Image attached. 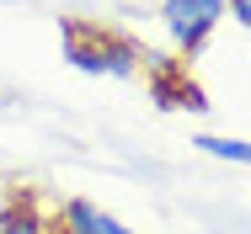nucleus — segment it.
I'll return each mask as SVG.
<instances>
[{"label":"nucleus","instance_id":"nucleus-2","mask_svg":"<svg viewBox=\"0 0 251 234\" xmlns=\"http://www.w3.org/2000/svg\"><path fill=\"white\" fill-rule=\"evenodd\" d=\"M160 21H166L176 53L198 59L203 43L214 38V27L225 21V0H160Z\"/></svg>","mask_w":251,"mask_h":234},{"label":"nucleus","instance_id":"nucleus-4","mask_svg":"<svg viewBox=\"0 0 251 234\" xmlns=\"http://www.w3.org/2000/svg\"><path fill=\"white\" fill-rule=\"evenodd\" d=\"M0 234H53V213L38 202L32 187H11L0 202Z\"/></svg>","mask_w":251,"mask_h":234},{"label":"nucleus","instance_id":"nucleus-3","mask_svg":"<svg viewBox=\"0 0 251 234\" xmlns=\"http://www.w3.org/2000/svg\"><path fill=\"white\" fill-rule=\"evenodd\" d=\"M145 75H150L155 106H166V112H203V106H208L203 91L193 85V75H187V59H160V53H145Z\"/></svg>","mask_w":251,"mask_h":234},{"label":"nucleus","instance_id":"nucleus-5","mask_svg":"<svg viewBox=\"0 0 251 234\" xmlns=\"http://www.w3.org/2000/svg\"><path fill=\"white\" fill-rule=\"evenodd\" d=\"M53 234H134V229L123 218L101 213L97 202H86V197H64L53 208Z\"/></svg>","mask_w":251,"mask_h":234},{"label":"nucleus","instance_id":"nucleus-1","mask_svg":"<svg viewBox=\"0 0 251 234\" xmlns=\"http://www.w3.org/2000/svg\"><path fill=\"white\" fill-rule=\"evenodd\" d=\"M59 43H64V59H70L80 75L128 80V75H139V64H145V48L134 43V38H123V32H112V27H101V21L64 16V21H59Z\"/></svg>","mask_w":251,"mask_h":234},{"label":"nucleus","instance_id":"nucleus-6","mask_svg":"<svg viewBox=\"0 0 251 234\" xmlns=\"http://www.w3.org/2000/svg\"><path fill=\"white\" fill-rule=\"evenodd\" d=\"M203 154H214V160H230V165H251V139H219V133H198L193 139Z\"/></svg>","mask_w":251,"mask_h":234},{"label":"nucleus","instance_id":"nucleus-7","mask_svg":"<svg viewBox=\"0 0 251 234\" xmlns=\"http://www.w3.org/2000/svg\"><path fill=\"white\" fill-rule=\"evenodd\" d=\"M225 11H230L241 27H251V0H225Z\"/></svg>","mask_w":251,"mask_h":234}]
</instances>
